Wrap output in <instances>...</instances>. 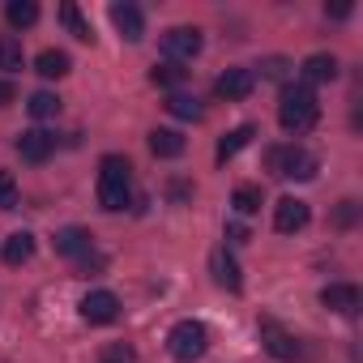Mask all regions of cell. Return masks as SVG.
Listing matches in <instances>:
<instances>
[{
	"label": "cell",
	"instance_id": "23",
	"mask_svg": "<svg viewBox=\"0 0 363 363\" xmlns=\"http://www.w3.org/2000/svg\"><path fill=\"white\" fill-rule=\"evenodd\" d=\"M60 22L69 26V35H73V39L94 43V30H90V22L82 18V9H77V5H60Z\"/></svg>",
	"mask_w": 363,
	"mask_h": 363
},
{
	"label": "cell",
	"instance_id": "31",
	"mask_svg": "<svg viewBox=\"0 0 363 363\" xmlns=\"http://www.w3.org/2000/svg\"><path fill=\"white\" fill-rule=\"evenodd\" d=\"M18 99V90H13V82H0V107H5V103H13Z\"/></svg>",
	"mask_w": 363,
	"mask_h": 363
},
{
	"label": "cell",
	"instance_id": "11",
	"mask_svg": "<svg viewBox=\"0 0 363 363\" xmlns=\"http://www.w3.org/2000/svg\"><path fill=\"white\" fill-rule=\"evenodd\" d=\"M210 274L223 291H244V274H240V261L231 257V248H214L210 252Z\"/></svg>",
	"mask_w": 363,
	"mask_h": 363
},
{
	"label": "cell",
	"instance_id": "6",
	"mask_svg": "<svg viewBox=\"0 0 363 363\" xmlns=\"http://www.w3.org/2000/svg\"><path fill=\"white\" fill-rule=\"evenodd\" d=\"M77 312H82L86 325H116L120 320V299H116V291H86Z\"/></svg>",
	"mask_w": 363,
	"mask_h": 363
},
{
	"label": "cell",
	"instance_id": "22",
	"mask_svg": "<svg viewBox=\"0 0 363 363\" xmlns=\"http://www.w3.org/2000/svg\"><path fill=\"white\" fill-rule=\"evenodd\" d=\"M184 77H189V69H179V65H171V60H162V65H154L150 69V82L154 86H162V90H179V86H184Z\"/></svg>",
	"mask_w": 363,
	"mask_h": 363
},
{
	"label": "cell",
	"instance_id": "4",
	"mask_svg": "<svg viewBox=\"0 0 363 363\" xmlns=\"http://www.w3.org/2000/svg\"><path fill=\"white\" fill-rule=\"evenodd\" d=\"M265 167L282 179H316V158L299 145H274L265 154Z\"/></svg>",
	"mask_w": 363,
	"mask_h": 363
},
{
	"label": "cell",
	"instance_id": "20",
	"mask_svg": "<svg viewBox=\"0 0 363 363\" xmlns=\"http://www.w3.org/2000/svg\"><path fill=\"white\" fill-rule=\"evenodd\" d=\"M5 22H9L13 30L35 26V22H39V5H35V0H9V5H5Z\"/></svg>",
	"mask_w": 363,
	"mask_h": 363
},
{
	"label": "cell",
	"instance_id": "24",
	"mask_svg": "<svg viewBox=\"0 0 363 363\" xmlns=\"http://www.w3.org/2000/svg\"><path fill=\"white\" fill-rule=\"evenodd\" d=\"M261 201H265V197H261V189H257V184H240V189L231 193V206H235V214H244V218H248V214H257V210H261Z\"/></svg>",
	"mask_w": 363,
	"mask_h": 363
},
{
	"label": "cell",
	"instance_id": "19",
	"mask_svg": "<svg viewBox=\"0 0 363 363\" xmlns=\"http://www.w3.org/2000/svg\"><path fill=\"white\" fill-rule=\"evenodd\" d=\"M73 69V60L65 56V52H56V48H48V52H39V60H35V73L39 77H48V82H56V77H65Z\"/></svg>",
	"mask_w": 363,
	"mask_h": 363
},
{
	"label": "cell",
	"instance_id": "2",
	"mask_svg": "<svg viewBox=\"0 0 363 363\" xmlns=\"http://www.w3.org/2000/svg\"><path fill=\"white\" fill-rule=\"evenodd\" d=\"M316 120H320V103H316L312 86H303V82L282 86V99H278V124H282L286 133H308Z\"/></svg>",
	"mask_w": 363,
	"mask_h": 363
},
{
	"label": "cell",
	"instance_id": "14",
	"mask_svg": "<svg viewBox=\"0 0 363 363\" xmlns=\"http://www.w3.org/2000/svg\"><path fill=\"white\" fill-rule=\"evenodd\" d=\"M18 154H22L26 162H48V158L56 154V137L43 133V128H30V133L18 137Z\"/></svg>",
	"mask_w": 363,
	"mask_h": 363
},
{
	"label": "cell",
	"instance_id": "32",
	"mask_svg": "<svg viewBox=\"0 0 363 363\" xmlns=\"http://www.w3.org/2000/svg\"><path fill=\"white\" fill-rule=\"evenodd\" d=\"M329 18H350V5H333V9H325Z\"/></svg>",
	"mask_w": 363,
	"mask_h": 363
},
{
	"label": "cell",
	"instance_id": "3",
	"mask_svg": "<svg viewBox=\"0 0 363 363\" xmlns=\"http://www.w3.org/2000/svg\"><path fill=\"white\" fill-rule=\"evenodd\" d=\"M167 350H171L175 363H193V359H201L210 350V329L201 320H193V316L189 320H175L171 333H167Z\"/></svg>",
	"mask_w": 363,
	"mask_h": 363
},
{
	"label": "cell",
	"instance_id": "30",
	"mask_svg": "<svg viewBox=\"0 0 363 363\" xmlns=\"http://www.w3.org/2000/svg\"><path fill=\"white\" fill-rule=\"evenodd\" d=\"M227 240H231V244H244V240H248V227L231 223V227H227Z\"/></svg>",
	"mask_w": 363,
	"mask_h": 363
},
{
	"label": "cell",
	"instance_id": "1",
	"mask_svg": "<svg viewBox=\"0 0 363 363\" xmlns=\"http://www.w3.org/2000/svg\"><path fill=\"white\" fill-rule=\"evenodd\" d=\"M128 197H133V167H128V158L107 154L99 162V206L107 214H120L128 206Z\"/></svg>",
	"mask_w": 363,
	"mask_h": 363
},
{
	"label": "cell",
	"instance_id": "25",
	"mask_svg": "<svg viewBox=\"0 0 363 363\" xmlns=\"http://www.w3.org/2000/svg\"><path fill=\"white\" fill-rule=\"evenodd\" d=\"M30 116L35 120H52V116H60V99L52 94V90H39V94H30Z\"/></svg>",
	"mask_w": 363,
	"mask_h": 363
},
{
	"label": "cell",
	"instance_id": "15",
	"mask_svg": "<svg viewBox=\"0 0 363 363\" xmlns=\"http://www.w3.org/2000/svg\"><path fill=\"white\" fill-rule=\"evenodd\" d=\"M184 133H179V128H154L150 133V154L154 158H179V154H184Z\"/></svg>",
	"mask_w": 363,
	"mask_h": 363
},
{
	"label": "cell",
	"instance_id": "29",
	"mask_svg": "<svg viewBox=\"0 0 363 363\" xmlns=\"http://www.w3.org/2000/svg\"><path fill=\"white\" fill-rule=\"evenodd\" d=\"M337 223H342V227H350V223H354V201H342V210H337Z\"/></svg>",
	"mask_w": 363,
	"mask_h": 363
},
{
	"label": "cell",
	"instance_id": "5",
	"mask_svg": "<svg viewBox=\"0 0 363 363\" xmlns=\"http://www.w3.org/2000/svg\"><path fill=\"white\" fill-rule=\"evenodd\" d=\"M158 48H162V56H167L171 65H184V60H197V56H201L206 39H201L197 26H171V30H162Z\"/></svg>",
	"mask_w": 363,
	"mask_h": 363
},
{
	"label": "cell",
	"instance_id": "7",
	"mask_svg": "<svg viewBox=\"0 0 363 363\" xmlns=\"http://www.w3.org/2000/svg\"><path fill=\"white\" fill-rule=\"evenodd\" d=\"M257 329H261V342H265V350H269L274 359H295V354H299V337H295L282 320L261 316V320H257Z\"/></svg>",
	"mask_w": 363,
	"mask_h": 363
},
{
	"label": "cell",
	"instance_id": "10",
	"mask_svg": "<svg viewBox=\"0 0 363 363\" xmlns=\"http://www.w3.org/2000/svg\"><path fill=\"white\" fill-rule=\"evenodd\" d=\"M320 303H325L329 312H337V316H354L359 303H363V295H359L354 282H329V286L320 291Z\"/></svg>",
	"mask_w": 363,
	"mask_h": 363
},
{
	"label": "cell",
	"instance_id": "26",
	"mask_svg": "<svg viewBox=\"0 0 363 363\" xmlns=\"http://www.w3.org/2000/svg\"><path fill=\"white\" fill-rule=\"evenodd\" d=\"M0 69H22V43L13 35H0Z\"/></svg>",
	"mask_w": 363,
	"mask_h": 363
},
{
	"label": "cell",
	"instance_id": "9",
	"mask_svg": "<svg viewBox=\"0 0 363 363\" xmlns=\"http://www.w3.org/2000/svg\"><path fill=\"white\" fill-rule=\"evenodd\" d=\"M308 218H312V210H308V201H299V197H282V201L274 206V227H278L282 235L303 231V227H308Z\"/></svg>",
	"mask_w": 363,
	"mask_h": 363
},
{
	"label": "cell",
	"instance_id": "8",
	"mask_svg": "<svg viewBox=\"0 0 363 363\" xmlns=\"http://www.w3.org/2000/svg\"><path fill=\"white\" fill-rule=\"evenodd\" d=\"M252 90H257V73H252V69H227V73L214 82V94L227 99V103H240V99H248Z\"/></svg>",
	"mask_w": 363,
	"mask_h": 363
},
{
	"label": "cell",
	"instance_id": "13",
	"mask_svg": "<svg viewBox=\"0 0 363 363\" xmlns=\"http://www.w3.org/2000/svg\"><path fill=\"white\" fill-rule=\"evenodd\" d=\"M56 252L73 257V261H86L94 252V235L86 227H65V231H56Z\"/></svg>",
	"mask_w": 363,
	"mask_h": 363
},
{
	"label": "cell",
	"instance_id": "27",
	"mask_svg": "<svg viewBox=\"0 0 363 363\" xmlns=\"http://www.w3.org/2000/svg\"><path fill=\"white\" fill-rule=\"evenodd\" d=\"M99 363H137V350L128 342H107L99 350Z\"/></svg>",
	"mask_w": 363,
	"mask_h": 363
},
{
	"label": "cell",
	"instance_id": "28",
	"mask_svg": "<svg viewBox=\"0 0 363 363\" xmlns=\"http://www.w3.org/2000/svg\"><path fill=\"white\" fill-rule=\"evenodd\" d=\"M0 210H18V179L0 171Z\"/></svg>",
	"mask_w": 363,
	"mask_h": 363
},
{
	"label": "cell",
	"instance_id": "18",
	"mask_svg": "<svg viewBox=\"0 0 363 363\" xmlns=\"http://www.w3.org/2000/svg\"><path fill=\"white\" fill-rule=\"evenodd\" d=\"M299 73H303V86H316V82H333L337 77V60L333 56H308L303 65H299Z\"/></svg>",
	"mask_w": 363,
	"mask_h": 363
},
{
	"label": "cell",
	"instance_id": "12",
	"mask_svg": "<svg viewBox=\"0 0 363 363\" xmlns=\"http://www.w3.org/2000/svg\"><path fill=\"white\" fill-rule=\"evenodd\" d=\"M111 22H116V30H120V39H128V43H141L145 39V13L137 9V5H111Z\"/></svg>",
	"mask_w": 363,
	"mask_h": 363
},
{
	"label": "cell",
	"instance_id": "21",
	"mask_svg": "<svg viewBox=\"0 0 363 363\" xmlns=\"http://www.w3.org/2000/svg\"><path fill=\"white\" fill-rule=\"evenodd\" d=\"M167 111H171L175 120H201V116H206V107H201L197 94H179V90L167 99Z\"/></svg>",
	"mask_w": 363,
	"mask_h": 363
},
{
	"label": "cell",
	"instance_id": "16",
	"mask_svg": "<svg viewBox=\"0 0 363 363\" xmlns=\"http://www.w3.org/2000/svg\"><path fill=\"white\" fill-rule=\"evenodd\" d=\"M252 137H257V128H252V124H240V128H231V133L218 141V150H214L218 167H227V162H231V158H235V154H240L248 141H252Z\"/></svg>",
	"mask_w": 363,
	"mask_h": 363
},
{
	"label": "cell",
	"instance_id": "17",
	"mask_svg": "<svg viewBox=\"0 0 363 363\" xmlns=\"http://www.w3.org/2000/svg\"><path fill=\"white\" fill-rule=\"evenodd\" d=\"M0 257H5V265H26L35 257V235L30 231H13L5 240V248H0Z\"/></svg>",
	"mask_w": 363,
	"mask_h": 363
}]
</instances>
